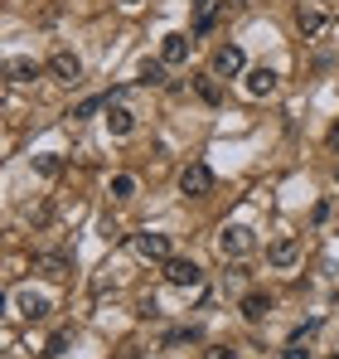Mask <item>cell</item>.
Returning <instances> with one entry per match:
<instances>
[{
  "label": "cell",
  "mask_w": 339,
  "mask_h": 359,
  "mask_svg": "<svg viewBox=\"0 0 339 359\" xmlns=\"http://www.w3.org/2000/svg\"><path fill=\"white\" fill-rule=\"evenodd\" d=\"M252 248H257V233H252L247 224H228L223 233H219V252H223V262H242V257H252Z\"/></svg>",
  "instance_id": "obj_1"
},
{
  "label": "cell",
  "mask_w": 339,
  "mask_h": 359,
  "mask_svg": "<svg viewBox=\"0 0 339 359\" xmlns=\"http://www.w3.org/2000/svg\"><path fill=\"white\" fill-rule=\"evenodd\" d=\"M179 194H184V199H204V194H214V170H209L204 161H189V165L179 170Z\"/></svg>",
  "instance_id": "obj_2"
},
{
  "label": "cell",
  "mask_w": 339,
  "mask_h": 359,
  "mask_svg": "<svg viewBox=\"0 0 339 359\" xmlns=\"http://www.w3.org/2000/svg\"><path fill=\"white\" fill-rule=\"evenodd\" d=\"M165 282L179 287V292H184V287L194 292V287H204V267H199L194 257H170L165 262Z\"/></svg>",
  "instance_id": "obj_3"
},
{
  "label": "cell",
  "mask_w": 339,
  "mask_h": 359,
  "mask_svg": "<svg viewBox=\"0 0 339 359\" xmlns=\"http://www.w3.org/2000/svg\"><path fill=\"white\" fill-rule=\"evenodd\" d=\"M49 73H54L58 83H83V59H78L73 49H54V59H49Z\"/></svg>",
  "instance_id": "obj_4"
},
{
  "label": "cell",
  "mask_w": 339,
  "mask_h": 359,
  "mask_svg": "<svg viewBox=\"0 0 339 359\" xmlns=\"http://www.w3.org/2000/svg\"><path fill=\"white\" fill-rule=\"evenodd\" d=\"M242 68H247V54H242L237 44H219V49H214V73H219V78H237Z\"/></svg>",
  "instance_id": "obj_5"
},
{
  "label": "cell",
  "mask_w": 339,
  "mask_h": 359,
  "mask_svg": "<svg viewBox=\"0 0 339 359\" xmlns=\"http://www.w3.org/2000/svg\"><path fill=\"white\" fill-rule=\"evenodd\" d=\"M277 88H282V78H277L272 68H252V73L242 78V93H247V97H257V102H262V97H272Z\"/></svg>",
  "instance_id": "obj_6"
},
{
  "label": "cell",
  "mask_w": 339,
  "mask_h": 359,
  "mask_svg": "<svg viewBox=\"0 0 339 359\" xmlns=\"http://www.w3.org/2000/svg\"><path fill=\"white\" fill-rule=\"evenodd\" d=\"M107 131L112 136H131L136 131V112L121 102V93H112V102H107Z\"/></svg>",
  "instance_id": "obj_7"
},
{
  "label": "cell",
  "mask_w": 339,
  "mask_h": 359,
  "mask_svg": "<svg viewBox=\"0 0 339 359\" xmlns=\"http://www.w3.org/2000/svg\"><path fill=\"white\" fill-rule=\"evenodd\" d=\"M15 311H20L25 320H44V316H49V297L34 292V287H25V292H15Z\"/></svg>",
  "instance_id": "obj_8"
},
{
  "label": "cell",
  "mask_w": 339,
  "mask_h": 359,
  "mask_svg": "<svg viewBox=\"0 0 339 359\" xmlns=\"http://www.w3.org/2000/svg\"><path fill=\"white\" fill-rule=\"evenodd\" d=\"M136 252H141L146 262H170V238L146 229V233H136Z\"/></svg>",
  "instance_id": "obj_9"
},
{
  "label": "cell",
  "mask_w": 339,
  "mask_h": 359,
  "mask_svg": "<svg viewBox=\"0 0 339 359\" xmlns=\"http://www.w3.org/2000/svg\"><path fill=\"white\" fill-rule=\"evenodd\" d=\"M189 49H194V39H189V34H179V29L160 39V59H165L170 68H174V63H189Z\"/></svg>",
  "instance_id": "obj_10"
},
{
  "label": "cell",
  "mask_w": 339,
  "mask_h": 359,
  "mask_svg": "<svg viewBox=\"0 0 339 359\" xmlns=\"http://www.w3.org/2000/svg\"><path fill=\"white\" fill-rule=\"evenodd\" d=\"M267 262H272V267H296V262H300V238H291V233L277 238L267 248Z\"/></svg>",
  "instance_id": "obj_11"
},
{
  "label": "cell",
  "mask_w": 339,
  "mask_h": 359,
  "mask_svg": "<svg viewBox=\"0 0 339 359\" xmlns=\"http://www.w3.org/2000/svg\"><path fill=\"white\" fill-rule=\"evenodd\" d=\"M325 25H330V15H325L320 5H300V10H296V29H300V34L315 39V34H325Z\"/></svg>",
  "instance_id": "obj_12"
},
{
  "label": "cell",
  "mask_w": 339,
  "mask_h": 359,
  "mask_svg": "<svg viewBox=\"0 0 339 359\" xmlns=\"http://www.w3.org/2000/svg\"><path fill=\"white\" fill-rule=\"evenodd\" d=\"M237 311H242V320H252V325H257V320H267V316H272V297H267V292H247V297L237 301Z\"/></svg>",
  "instance_id": "obj_13"
},
{
  "label": "cell",
  "mask_w": 339,
  "mask_h": 359,
  "mask_svg": "<svg viewBox=\"0 0 339 359\" xmlns=\"http://www.w3.org/2000/svg\"><path fill=\"white\" fill-rule=\"evenodd\" d=\"M34 272H44V277H68V272H73V262H68V257H63V252H34Z\"/></svg>",
  "instance_id": "obj_14"
},
{
  "label": "cell",
  "mask_w": 339,
  "mask_h": 359,
  "mask_svg": "<svg viewBox=\"0 0 339 359\" xmlns=\"http://www.w3.org/2000/svg\"><path fill=\"white\" fill-rule=\"evenodd\" d=\"M44 68L34 59H5V83H34Z\"/></svg>",
  "instance_id": "obj_15"
},
{
  "label": "cell",
  "mask_w": 339,
  "mask_h": 359,
  "mask_svg": "<svg viewBox=\"0 0 339 359\" xmlns=\"http://www.w3.org/2000/svg\"><path fill=\"white\" fill-rule=\"evenodd\" d=\"M194 93H199V102H209V107H219L223 102V88H219V73L209 68V73H199L194 78Z\"/></svg>",
  "instance_id": "obj_16"
},
{
  "label": "cell",
  "mask_w": 339,
  "mask_h": 359,
  "mask_svg": "<svg viewBox=\"0 0 339 359\" xmlns=\"http://www.w3.org/2000/svg\"><path fill=\"white\" fill-rule=\"evenodd\" d=\"M165 68H170L165 59H146V63H141V78H136V83H146V88H160V83H165Z\"/></svg>",
  "instance_id": "obj_17"
},
{
  "label": "cell",
  "mask_w": 339,
  "mask_h": 359,
  "mask_svg": "<svg viewBox=\"0 0 339 359\" xmlns=\"http://www.w3.org/2000/svg\"><path fill=\"white\" fill-rule=\"evenodd\" d=\"M199 340H204V330H199V325H179V330H170V335H165L170 350H174V345H199Z\"/></svg>",
  "instance_id": "obj_18"
},
{
  "label": "cell",
  "mask_w": 339,
  "mask_h": 359,
  "mask_svg": "<svg viewBox=\"0 0 339 359\" xmlns=\"http://www.w3.org/2000/svg\"><path fill=\"white\" fill-rule=\"evenodd\" d=\"M107 102H112V93H107V97H83V102H78V107H73V112H68V117H92V112H107Z\"/></svg>",
  "instance_id": "obj_19"
},
{
  "label": "cell",
  "mask_w": 339,
  "mask_h": 359,
  "mask_svg": "<svg viewBox=\"0 0 339 359\" xmlns=\"http://www.w3.org/2000/svg\"><path fill=\"white\" fill-rule=\"evenodd\" d=\"M68 340H73V330H54V335H49V345H44V359H58L63 350H68Z\"/></svg>",
  "instance_id": "obj_20"
},
{
  "label": "cell",
  "mask_w": 339,
  "mask_h": 359,
  "mask_svg": "<svg viewBox=\"0 0 339 359\" xmlns=\"http://www.w3.org/2000/svg\"><path fill=\"white\" fill-rule=\"evenodd\" d=\"M58 170H63V161L58 156H34V175H44V180H54Z\"/></svg>",
  "instance_id": "obj_21"
},
{
  "label": "cell",
  "mask_w": 339,
  "mask_h": 359,
  "mask_svg": "<svg viewBox=\"0 0 339 359\" xmlns=\"http://www.w3.org/2000/svg\"><path fill=\"white\" fill-rule=\"evenodd\" d=\"M136 194V175H112V199H131Z\"/></svg>",
  "instance_id": "obj_22"
},
{
  "label": "cell",
  "mask_w": 339,
  "mask_h": 359,
  "mask_svg": "<svg viewBox=\"0 0 339 359\" xmlns=\"http://www.w3.org/2000/svg\"><path fill=\"white\" fill-rule=\"evenodd\" d=\"M315 330H320V320H305V325H296V330H291V340H300V345H305Z\"/></svg>",
  "instance_id": "obj_23"
},
{
  "label": "cell",
  "mask_w": 339,
  "mask_h": 359,
  "mask_svg": "<svg viewBox=\"0 0 339 359\" xmlns=\"http://www.w3.org/2000/svg\"><path fill=\"white\" fill-rule=\"evenodd\" d=\"M282 359H310V350H305V345H300V340H286Z\"/></svg>",
  "instance_id": "obj_24"
},
{
  "label": "cell",
  "mask_w": 339,
  "mask_h": 359,
  "mask_svg": "<svg viewBox=\"0 0 339 359\" xmlns=\"http://www.w3.org/2000/svg\"><path fill=\"white\" fill-rule=\"evenodd\" d=\"M204 359H237V350H233V345H209Z\"/></svg>",
  "instance_id": "obj_25"
},
{
  "label": "cell",
  "mask_w": 339,
  "mask_h": 359,
  "mask_svg": "<svg viewBox=\"0 0 339 359\" xmlns=\"http://www.w3.org/2000/svg\"><path fill=\"white\" fill-rule=\"evenodd\" d=\"M330 151H339V121L330 126Z\"/></svg>",
  "instance_id": "obj_26"
},
{
  "label": "cell",
  "mask_w": 339,
  "mask_h": 359,
  "mask_svg": "<svg viewBox=\"0 0 339 359\" xmlns=\"http://www.w3.org/2000/svg\"><path fill=\"white\" fill-rule=\"evenodd\" d=\"M121 5H141V0H121Z\"/></svg>",
  "instance_id": "obj_27"
},
{
  "label": "cell",
  "mask_w": 339,
  "mask_h": 359,
  "mask_svg": "<svg viewBox=\"0 0 339 359\" xmlns=\"http://www.w3.org/2000/svg\"><path fill=\"white\" fill-rule=\"evenodd\" d=\"M335 359H339V355H335Z\"/></svg>",
  "instance_id": "obj_28"
}]
</instances>
